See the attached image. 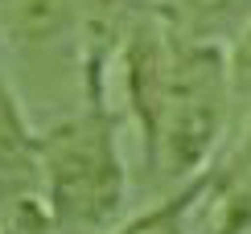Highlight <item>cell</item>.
<instances>
[{"mask_svg":"<svg viewBox=\"0 0 251 234\" xmlns=\"http://www.w3.org/2000/svg\"><path fill=\"white\" fill-rule=\"evenodd\" d=\"M99 74L103 66L95 54L87 70V107L41 132L54 226L82 234H107L128 197V168L116 140V115L103 103Z\"/></svg>","mask_w":251,"mask_h":234,"instance_id":"1","label":"cell"},{"mask_svg":"<svg viewBox=\"0 0 251 234\" xmlns=\"http://www.w3.org/2000/svg\"><path fill=\"white\" fill-rule=\"evenodd\" d=\"M231 87L235 74L223 49L210 41L177 37L161 107H156L152 127L144 132V152L156 173L190 177L198 164H206L210 148L223 136Z\"/></svg>","mask_w":251,"mask_h":234,"instance_id":"2","label":"cell"},{"mask_svg":"<svg viewBox=\"0 0 251 234\" xmlns=\"http://www.w3.org/2000/svg\"><path fill=\"white\" fill-rule=\"evenodd\" d=\"M0 218L8 234H50V189H46V140L8 78L0 74Z\"/></svg>","mask_w":251,"mask_h":234,"instance_id":"3","label":"cell"},{"mask_svg":"<svg viewBox=\"0 0 251 234\" xmlns=\"http://www.w3.org/2000/svg\"><path fill=\"white\" fill-rule=\"evenodd\" d=\"M78 0H0L4 33L17 46H46L75 25Z\"/></svg>","mask_w":251,"mask_h":234,"instance_id":"4","label":"cell"},{"mask_svg":"<svg viewBox=\"0 0 251 234\" xmlns=\"http://www.w3.org/2000/svg\"><path fill=\"white\" fill-rule=\"evenodd\" d=\"M210 189V177H198L194 185H185L177 197H165L161 206H152L149 214L124 222V226L107 230V234H185V222H190V210L198 206V197Z\"/></svg>","mask_w":251,"mask_h":234,"instance_id":"5","label":"cell"},{"mask_svg":"<svg viewBox=\"0 0 251 234\" xmlns=\"http://www.w3.org/2000/svg\"><path fill=\"white\" fill-rule=\"evenodd\" d=\"M247 230H251V181L231 193V201L223 210V222H218V234H247Z\"/></svg>","mask_w":251,"mask_h":234,"instance_id":"6","label":"cell"},{"mask_svg":"<svg viewBox=\"0 0 251 234\" xmlns=\"http://www.w3.org/2000/svg\"><path fill=\"white\" fill-rule=\"evenodd\" d=\"M231 74H235V91H251V29L243 33V41H239V49H235Z\"/></svg>","mask_w":251,"mask_h":234,"instance_id":"7","label":"cell"},{"mask_svg":"<svg viewBox=\"0 0 251 234\" xmlns=\"http://www.w3.org/2000/svg\"><path fill=\"white\" fill-rule=\"evenodd\" d=\"M185 8H194V13H210V8H226L231 0H181Z\"/></svg>","mask_w":251,"mask_h":234,"instance_id":"8","label":"cell"},{"mask_svg":"<svg viewBox=\"0 0 251 234\" xmlns=\"http://www.w3.org/2000/svg\"><path fill=\"white\" fill-rule=\"evenodd\" d=\"M0 234H8V230H4V218H0Z\"/></svg>","mask_w":251,"mask_h":234,"instance_id":"9","label":"cell"}]
</instances>
